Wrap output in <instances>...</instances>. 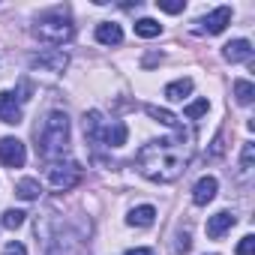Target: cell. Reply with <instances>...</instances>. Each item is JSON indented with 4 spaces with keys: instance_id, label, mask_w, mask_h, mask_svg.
<instances>
[{
    "instance_id": "obj_13",
    "label": "cell",
    "mask_w": 255,
    "mask_h": 255,
    "mask_svg": "<svg viewBox=\"0 0 255 255\" xmlns=\"http://www.w3.org/2000/svg\"><path fill=\"white\" fill-rule=\"evenodd\" d=\"M126 138H129V129H126V123H120V120L105 126V132H102V144H108V147H120V144H126Z\"/></svg>"
},
{
    "instance_id": "obj_11",
    "label": "cell",
    "mask_w": 255,
    "mask_h": 255,
    "mask_svg": "<svg viewBox=\"0 0 255 255\" xmlns=\"http://www.w3.org/2000/svg\"><path fill=\"white\" fill-rule=\"evenodd\" d=\"M216 189H219L216 177H201V180L195 183V189H192V201H195L198 207H204V204H210V201L216 198Z\"/></svg>"
},
{
    "instance_id": "obj_24",
    "label": "cell",
    "mask_w": 255,
    "mask_h": 255,
    "mask_svg": "<svg viewBox=\"0 0 255 255\" xmlns=\"http://www.w3.org/2000/svg\"><path fill=\"white\" fill-rule=\"evenodd\" d=\"M237 255H255V237L246 234L240 243H237Z\"/></svg>"
},
{
    "instance_id": "obj_6",
    "label": "cell",
    "mask_w": 255,
    "mask_h": 255,
    "mask_svg": "<svg viewBox=\"0 0 255 255\" xmlns=\"http://www.w3.org/2000/svg\"><path fill=\"white\" fill-rule=\"evenodd\" d=\"M0 162H3L6 168H21L27 162V147L24 141L6 135V138H0Z\"/></svg>"
},
{
    "instance_id": "obj_29",
    "label": "cell",
    "mask_w": 255,
    "mask_h": 255,
    "mask_svg": "<svg viewBox=\"0 0 255 255\" xmlns=\"http://www.w3.org/2000/svg\"><path fill=\"white\" fill-rule=\"evenodd\" d=\"M126 255H153V252H150V249H129Z\"/></svg>"
},
{
    "instance_id": "obj_7",
    "label": "cell",
    "mask_w": 255,
    "mask_h": 255,
    "mask_svg": "<svg viewBox=\"0 0 255 255\" xmlns=\"http://www.w3.org/2000/svg\"><path fill=\"white\" fill-rule=\"evenodd\" d=\"M0 120H3L6 126H18L21 123V102L9 90H0Z\"/></svg>"
},
{
    "instance_id": "obj_4",
    "label": "cell",
    "mask_w": 255,
    "mask_h": 255,
    "mask_svg": "<svg viewBox=\"0 0 255 255\" xmlns=\"http://www.w3.org/2000/svg\"><path fill=\"white\" fill-rule=\"evenodd\" d=\"M84 171L78 162H51L48 165V183L57 189V192H69L81 183Z\"/></svg>"
},
{
    "instance_id": "obj_18",
    "label": "cell",
    "mask_w": 255,
    "mask_h": 255,
    "mask_svg": "<svg viewBox=\"0 0 255 255\" xmlns=\"http://www.w3.org/2000/svg\"><path fill=\"white\" fill-rule=\"evenodd\" d=\"M135 33H138V36H144V39H153V36H159V33H162V24H159V21H153V18H138V21H135Z\"/></svg>"
},
{
    "instance_id": "obj_19",
    "label": "cell",
    "mask_w": 255,
    "mask_h": 255,
    "mask_svg": "<svg viewBox=\"0 0 255 255\" xmlns=\"http://www.w3.org/2000/svg\"><path fill=\"white\" fill-rule=\"evenodd\" d=\"M147 114L156 120V123H165V126H174V129H180V123H177V117L171 114V111H165V108H156V105H147Z\"/></svg>"
},
{
    "instance_id": "obj_25",
    "label": "cell",
    "mask_w": 255,
    "mask_h": 255,
    "mask_svg": "<svg viewBox=\"0 0 255 255\" xmlns=\"http://www.w3.org/2000/svg\"><path fill=\"white\" fill-rule=\"evenodd\" d=\"M252 153H255V144H243V159H240V171L243 174L252 168Z\"/></svg>"
},
{
    "instance_id": "obj_1",
    "label": "cell",
    "mask_w": 255,
    "mask_h": 255,
    "mask_svg": "<svg viewBox=\"0 0 255 255\" xmlns=\"http://www.w3.org/2000/svg\"><path fill=\"white\" fill-rule=\"evenodd\" d=\"M189 144L183 138H159V141H150L138 150V171L153 180V183H171L177 180L186 165H189Z\"/></svg>"
},
{
    "instance_id": "obj_9",
    "label": "cell",
    "mask_w": 255,
    "mask_h": 255,
    "mask_svg": "<svg viewBox=\"0 0 255 255\" xmlns=\"http://www.w3.org/2000/svg\"><path fill=\"white\" fill-rule=\"evenodd\" d=\"M237 222V216L234 213H228V210H219V213H213L210 219H207V237L210 240H219L231 225Z\"/></svg>"
},
{
    "instance_id": "obj_10",
    "label": "cell",
    "mask_w": 255,
    "mask_h": 255,
    "mask_svg": "<svg viewBox=\"0 0 255 255\" xmlns=\"http://www.w3.org/2000/svg\"><path fill=\"white\" fill-rule=\"evenodd\" d=\"M102 132H105V120H102V114H99L96 108L87 111V114H84V138L93 141V144H99V141H102Z\"/></svg>"
},
{
    "instance_id": "obj_8",
    "label": "cell",
    "mask_w": 255,
    "mask_h": 255,
    "mask_svg": "<svg viewBox=\"0 0 255 255\" xmlns=\"http://www.w3.org/2000/svg\"><path fill=\"white\" fill-rule=\"evenodd\" d=\"M198 24H201V27H198L201 33H222V30L231 24V6H219V9H213V12H210L207 18H201Z\"/></svg>"
},
{
    "instance_id": "obj_3",
    "label": "cell",
    "mask_w": 255,
    "mask_h": 255,
    "mask_svg": "<svg viewBox=\"0 0 255 255\" xmlns=\"http://www.w3.org/2000/svg\"><path fill=\"white\" fill-rule=\"evenodd\" d=\"M33 36L42 39V42H48V45H63V42H69V39L75 36V27H72L63 15L51 12V15H42V18L36 21Z\"/></svg>"
},
{
    "instance_id": "obj_20",
    "label": "cell",
    "mask_w": 255,
    "mask_h": 255,
    "mask_svg": "<svg viewBox=\"0 0 255 255\" xmlns=\"http://www.w3.org/2000/svg\"><path fill=\"white\" fill-rule=\"evenodd\" d=\"M234 96H237V102H240V105H249V102H252V96H255V87H252L249 81L237 78V81H234Z\"/></svg>"
},
{
    "instance_id": "obj_5",
    "label": "cell",
    "mask_w": 255,
    "mask_h": 255,
    "mask_svg": "<svg viewBox=\"0 0 255 255\" xmlns=\"http://www.w3.org/2000/svg\"><path fill=\"white\" fill-rule=\"evenodd\" d=\"M30 66L33 69H39V72H63L66 66H69V57H66V51H60V48H48V51H39V54H33L30 57Z\"/></svg>"
},
{
    "instance_id": "obj_12",
    "label": "cell",
    "mask_w": 255,
    "mask_h": 255,
    "mask_svg": "<svg viewBox=\"0 0 255 255\" xmlns=\"http://www.w3.org/2000/svg\"><path fill=\"white\" fill-rule=\"evenodd\" d=\"M222 57L231 60V63H243V60H249V57H252V45H249V39H231V42L222 48Z\"/></svg>"
},
{
    "instance_id": "obj_21",
    "label": "cell",
    "mask_w": 255,
    "mask_h": 255,
    "mask_svg": "<svg viewBox=\"0 0 255 255\" xmlns=\"http://www.w3.org/2000/svg\"><path fill=\"white\" fill-rule=\"evenodd\" d=\"M24 210H6L3 213V228H18V225H24Z\"/></svg>"
},
{
    "instance_id": "obj_27",
    "label": "cell",
    "mask_w": 255,
    "mask_h": 255,
    "mask_svg": "<svg viewBox=\"0 0 255 255\" xmlns=\"http://www.w3.org/2000/svg\"><path fill=\"white\" fill-rule=\"evenodd\" d=\"M222 150H225L222 135H216V138H213V147H210V156H222Z\"/></svg>"
},
{
    "instance_id": "obj_23",
    "label": "cell",
    "mask_w": 255,
    "mask_h": 255,
    "mask_svg": "<svg viewBox=\"0 0 255 255\" xmlns=\"http://www.w3.org/2000/svg\"><path fill=\"white\" fill-rule=\"evenodd\" d=\"M156 6H159L162 12H171V15H177V12H183V9H186L183 0H156Z\"/></svg>"
},
{
    "instance_id": "obj_28",
    "label": "cell",
    "mask_w": 255,
    "mask_h": 255,
    "mask_svg": "<svg viewBox=\"0 0 255 255\" xmlns=\"http://www.w3.org/2000/svg\"><path fill=\"white\" fill-rule=\"evenodd\" d=\"M189 246H192V243H189V234L183 231V234L177 237V252H189Z\"/></svg>"
},
{
    "instance_id": "obj_16",
    "label": "cell",
    "mask_w": 255,
    "mask_h": 255,
    "mask_svg": "<svg viewBox=\"0 0 255 255\" xmlns=\"http://www.w3.org/2000/svg\"><path fill=\"white\" fill-rule=\"evenodd\" d=\"M192 93V78H177V81H171L168 87H165V99L168 102H180V99H186Z\"/></svg>"
},
{
    "instance_id": "obj_30",
    "label": "cell",
    "mask_w": 255,
    "mask_h": 255,
    "mask_svg": "<svg viewBox=\"0 0 255 255\" xmlns=\"http://www.w3.org/2000/svg\"><path fill=\"white\" fill-rule=\"evenodd\" d=\"M48 255H60V252H48Z\"/></svg>"
},
{
    "instance_id": "obj_14",
    "label": "cell",
    "mask_w": 255,
    "mask_h": 255,
    "mask_svg": "<svg viewBox=\"0 0 255 255\" xmlns=\"http://www.w3.org/2000/svg\"><path fill=\"white\" fill-rule=\"evenodd\" d=\"M96 39H99L102 45H120V42H123V30H120V24H114V21H102V24L96 27Z\"/></svg>"
},
{
    "instance_id": "obj_26",
    "label": "cell",
    "mask_w": 255,
    "mask_h": 255,
    "mask_svg": "<svg viewBox=\"0 0 255 255\" xmlns=\"http://www.w3.org/2000/svg\"><path fill=\"white\" fill-rule=\"evenodd\" d=\"M3 255H27V249H24L21 243H9V246L3 249Z\"/></svg>"
},
{
    "instance_id": "obj_22",
    "label": "cell",
    "mask_w": 255,
    "mask_h": 255,
    "mask_svg": "<svg viewBox=\"0 0 255 255\" xmlns=\"http://www.w3.org/2000/svg\"><path fill=\"white\" fill-rule=\"evenodd\" d=\"M207 108H210V102L207 99H198V102H192V105H186V117L189 120H195V117H201V114H207Z\"/></svg>"
},
{
    "instance_id": "obj_17",
    "label": "cell",
    "mask_w": 255,
    "mask_h": 255,
    "mask_svg": "<svg viewBox=\"0 0 255 255\" xmlns=\"http://www.w3.org/2000/svg\"><path fill=\"white\" fill-rule=\"evenodd\" d=\"M39 192H42V186H39V180H33V177H24V180H18V186H15V195L24 198V201H36Z\"/></svg>"
},
{
    "instance_id": "obj_2",
    "label": "cell",
    "mask_w": 255,
    "mask_h": 255,
    "mask_svg": "<svg viewBox=\"0 0 255 255\" xmlns=\"http://www.w3.org/2000/svg\"><path fill=\"white\" fill-rule=\"evenodd\" d=\"M39 135V156L42 159H57L69 150V117L63 111H51Z\"/></svg>"
},
{
    "instance_id": "obj_15",
    "label": "cell",
    "mask_w": 255,
    "mask_h": 255,
    "mask_svg": "<svg viewBox=\"0 0 255 255\" xmlns=\"http://www.w3.org/2000/svg\"><path fill=\"white\" fill-rule=\"evenodd\" d=\"M153 219H156V210L150 204H141V207H135L129 216H126V222L135 225V228H147V225H153Z\"/></svg>"
}]
</instances>
